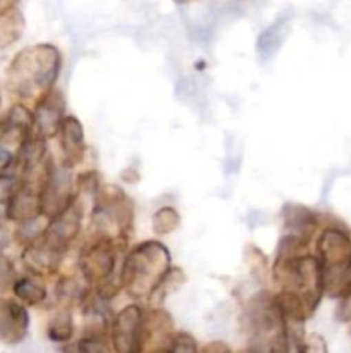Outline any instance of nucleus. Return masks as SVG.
<instances>
[{"mask_svg":"<svg viewBox=\"0 0 351 353\" xmlns=\"http://www.w3.org/2000/svg\"><path fill=\"white\" fill-rule=\"evenodd\" d=\"M14 295H16L17 299L23 300V302L30 303V305H34V303L41 302V300L47 296V292H45L43 286H40L38 283L24 278L14 283Z\"/></svg>","mask_w":351,"mask_h":353,"instance_id":"6e6552de","label":"nucleus"},{"mask_svg":"<svg viewBox=\"0 0 351 353\" xmlns=\"http://www.w3.org/2000/svg\"><path fill=\"white\" fill-rule=\"evenodd\" d=\"M7 245H9V234H7L6 228L0 226V254H2Z\"/></svg>","mask_w":351,"mask_h":353,"instance_id":"f3484780","label":"nucleus"},{"mask_svg":"<svg viewBox=\"0 0 351 353\" xmlns=\"http://www.w3.org/2000/svg\"><path fill=\"white\" fill-rule=\"evenodd\" d=\"M72 327H71V319L67 317L65 321V316L57 317L54 321V324L50 326V338H54L55 341H64L71 336Z\"/></svg>","mask_w":351,"mask_h":353,"instance_id":"f8f14e48","label":"nucleus"},{"mask_svg":"<svg viewBox=\"0 0 351 353\" xmlns=\"http://www.w3.org/2000/svg\"><path fill=\"white\" fill-rule=\"evenodd\" d=\"M40 212L41 195H38L31 186L23 183L19 192L7 203V217L12 221H19V223H28V221L36 219V216Z\"/></svg>","mask_w":351,"mask_h":353,"instance_id":"39448f33","label":"nucleus"},{"mask_svg":"<svg viewBox=\"0 0 351 353\" xmlns=\"http://www.w3.org/2000/svg\"><path fill=\"white\" fill-rule=\"evenodd\" d=\"M23 181L16 174L0 172V203H9V200L19 192Z\"/></svg>","mask_w":351,"mask_h":353,"instance_id":"9b49d317","label":"nucleus"},{"mask_svg":"<svg viewBox=\"0 0 351 353\" xmlns=\"http://www.w3.org/2000/svg\"><path fill=\"white\" fill-rule=\"evenodd\" d=\"M23 31V17L14 9L0 14V48L14 43Z\"/></svg>","mask_w":351,"mask_h":353,"instance_id":"0eeeda50","label":"nucleus"},{"mask_svg":"<svg viewBox=\"0 0 351 353\" xmlns=\"http://www.w3.org/2000/svg\"><path fill=\"white\" fill-rule=\"evenodd\" d=\"M28 331V314L24 307L0 299V343L16 345Z\"/></svg>","mask_w":351,"mask_h":353,"instance_id":"7ed1b4c3","label":"nucleus"},{"mask_svg":"<svg viewBox=\"0 0 351 353\" xmlns=\"http://www.w3.org/2000/svg\"><path fill=\"white\" fill-rule=\"evenodd\" d=\"M58 54L54 47L26 48L14 57L7 71L9 90L19 99H31L47 92L58 71Z\"/></svg>","mask_w":351,"mask_h":353,"instance_id":"f257e3e1","label":"nucleus"},{"mask_svg":"<svg viewBox=\"0 0 351 353\" xmlns=\"http://www.w3.org/2000/svg\"><path fill=\"white\" fill-rule=\"evenodd\" d=\"M17 2H19V0H0V14L14 9V6H16Z\"/></svg>","mask_w":351,"mask_h":353,"instance_id":"dca6fc26","label":"nucleus"},{"mask_svg":"<svg viewBox=\"0 0 351 353\" xmlns=\"http://www.w3.org/2000/svg\"><path fill=\"white\" fill-rule=\"evenodd\" d=\"M81 140V124L74 117H67L64 121V150L67 152V155H72V152H76V155H79Z\"/></svg>","mask_w":351,"mask_h":353,"instance_id":"9d476101","label":"nucleus"},{"mask_svg":"<svg viewBox=\"0 0 351 353\" xmlns=\"http://www.w3.org/2000/svg\"><path fill=\"white\" fill-rule=\"evenodd\" d=\"M58 97L48 95L38 105L36 114H34V126H36L38 137L47 138L57 133L58 124H61V109H58Z\"/></svg>","mask_w":351,"mask_h":353,"instance_id":"423d86ee","label":"nucleus"},{"mask_svg":"<svg viewBox=\"0 0 351 353\" xmlns=\"http://www.w3.org/2000/svg\"><path fill=\"white\" fill-rule=\"evenodd\" d=\"M339 316L343 319H348L351 317V285L348 286V290L344 292V300H343V305L339 309Z\"/></svg>","mask_w":351,"mask_h":353,"instance_id":"2eb2a0df","label":"nucleus"},{"mask_svg":"<svg viewBox=\"0 0 351 353\" xmlns=\"http://www.w3.org/2000/svg\"><path fill=\"white\" fill-rule=\"evenodd\" d=\"M89 261H92V264L86 265V269H88L86 272H93L95 278H102V276L109 274V271L112 269V254L105 247L93 248Z\"/></svg>","mask_w":351,"mask_h":353,"instance_id":"1a4fd4ad","label":"nucleus"},{"mask_svg":"<svg viewBox=\"0 0 351 353\" xmlns=\"http://www.w3.org/2000/svg\"><path fill=\"white\" fill-rule=\"evenodd\" d=\"M169 265V254L162 245L150 241L138 247L127 257L123 281L136 296H147L158 286Z\"/></svg>","mask_w":351,"mask_h":353,"instance_id":"f03ea898","label":"nucleus"},{"mask_svg":"<svg viewBox=\"0 0 351 353\" xmlns=\"http://www.w3.org/2000/svg\"><path fill=\"white\" fill-rule=\"evenodd\" d=\"M141 314L136 307L124 310L117 319L114 327V341L117 350L131 352L136 347V341H141Z\"/></svg>","mask_w":351,"mask_h":353,"instance_id":"20e7f679","label":"nucleus"},{"mask_svg":"<svg viewBox=\"0 0 351 353\" xmlns=\"http://www.w3.org/2000/svg\"><path fill=\"white\" fill-rule=\"evenodd\" d=\"M14 159L16 157H14L12 150L9 148V145H7L3 140H0V172H2L3 169L9 168V165L14 162Z\"/></svg>","mask_w":351,"mask_h":353,"instance_id":"ddd939ff","label":"nucleus"},{"mask_svg":"<svg viewBox=\"0 0 351 353\" xmlns=\"http://www.w3.org/2000/svg\"><path fill=\"white\" fill-rule=\"evenodd\" d=\"M12 264L7 259H0V286H7L10 283V278L14 274Z\"/></svg>","mask_w":351,"mask_h":353,"instance_id":"4468645a","label":"nucleus"}]
</instances>
